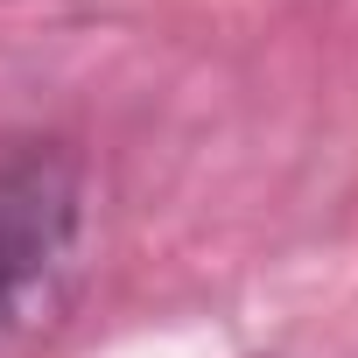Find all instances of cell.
<instances>
[{
    "instance_id": "obj_1",
    "label": "cell",
    "mask_w": 358,
    "mask_h": 358,
    "mask_svg": "<svg viewBox=\"0 0 358 358\" xmlns=\"http://www.w3.org/2000/svg\"><path fill=\"white\" fill-rule=\"evenodd\" d=\"M85 162L50 134H0V330L29 323L71 274Z\"/></svg>"
}]
</instances>
